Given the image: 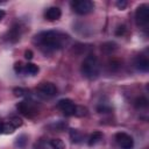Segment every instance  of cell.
<instances>
[{"instance_id": "obj_26", "label": "cell", "mask_w": 149, "mask_h": 149, "mask_svg": "<svg viewBox=\"0 0 149 149\" xmlns=\"http://www.w3.org/2000/svg\"><path fill=\"white\" fill-rule=\"evenodd\" d=\"M3 16H5V12L2 9H0V21L3 19Z\"/></svg>"}, {"instance_id": "obj_13", "label": "cell", "mask_w": 149, "mask_h": 149, "mask_svg": "<svg viewBox=\"0 0 149 149\" xmlns=\"http://www.w3.org/2000/svg\"><path fill=\"white\" fill-rule=\"evenodd\" d=\"M102 139H104V134L99 130H95L92 134H90V136L87 137V144L90 147H93V146L100 143L102 141Z\"/></svg>"}, {"instance_id": "obj_17", "label": "cell", "mask_w": 149, "mask_h": 149, "mask_svg": "<svg viewBox=\"0 0 149 149\" xmlns=\"http://www.w3.org/2000/svg\"><path fill=\"white\" fill-rule=\"evenodd\" d=\"M97 111L99 113H109L112 112V106L108 102H100L97 106Z\"/></svg>"}, {"instance_id": "obj_20", "label": "cell", "mask_w": 149, "mask_h": 149, "mask_svg": "<svg viewBox=\"0 0 149 149\" xmlns=\"http://www.w3.org/2000/svg\"><path fill=\"white\" fill-rule=\"evenodd\" d=\"M8 122H9V123L15 128V129H16V128H19V127H21V126H22V123H23V122H22V120H21L19 116H15V115H14V116H10V118L8 119Z\"/></svg>"}, {"instance_id": "obj_1", "label": "cell", "mask_w": 149, "mask_h": 149, "mask_svg": "<svg viewBox=\"0 0 149 149\" xmlns=\"http://www.w3.org/2000/svg\"><path fill=\"white\" fill-rule=\"evenodd\" d=\"M70 36L59 30H45L36 34L33 38V43L45 55L62 50L70 44Z\"/></svg>"}, {"instance_id": "obj_14", "label": "cell", "mask_w": 149, "mask_h": 149, "mask_svg": "<svg viewBox=\"0 0 149 149\" xmlns=\"http://www.w3.org/2000/svg\"><path fill=\"white\" fill-rule=\"evenodd\" d=\"M70 139L72 140V142L74 143H80L84 141L85 139V134H83L80 130L78 129H71L70 130Z\"/></svg>"}, {"instance_id": "obj_4", "label": "cell", "mask_w": 149, "mask_h": 149, "mask_svg": "<svg viewBox=\"0 0 149 149\" xmlns=\"http://www.w3.org/2000/svg\"><path fill=\"white\" fill-rule=\"evenodd\" d=\"M58 93V90L56 87L55 84L50 83V81H44L41 83L36 88H35V94L36 97H38L40 99L47 100V99H51L54 97H56Z\"/></svg>"}, {"instance_id": "obj_19", "label": "cell", "mask_w": 149, "mask_h": 149, "mask_svg": "<svg viewBox=\"0 0 149 149\" xmlns=\"http://www.w3.org/2000/svg\"><path fill=\"white\" fill-rule=\"evenodd\" d=\"M29 90H26V88H22V87H16L14 88V94L16 97H26V98H30L31 95L29 94Z\"/></svg>"}, {"instance_id": "obj_16", "label": "cell", "mask_w": 149, "mask_h": 149, "mask_svg": "<svg viewBox=\"0 0 149 149\" xmlns=\"http://www.w3.org/2000/svg\"><path fill=\"white\" fill-rule=\"evenodd\" d=\"M48 143L50 149H65V143L61 139H51Z\"/></svg>"}, {"instance_id": "obj_23", "label": "cell", "mask_w": 149, "mask_h": 149, "mask_svg": "<svg viewBox=\"0 0 149 149\" xmlns=\"http://www.w3.org/2000/svg\"><path fill=\"white\" fill-rule=\"evenodd\" d=\"M126 6H127V1H125V0H122V1H118V2H116V7H118L119 9H125Z\"/></svg>"}, {"instance_id": "obj_5", "label": "cell", "mask_w": 149, "mask_h": 149, "mask_svg": "<svg viewBox=\"0 0 149 149\" xmlns=\"http://www.w3.org/2000/svg\"><path fill=\"white\" fill-rule=\"evenodd\" d=\"M71 8L78 15H87L93 12L94 2L91 0H73L71 1Z\"/></svg>"}, {"instance_id": "obj_21", "label": "cell", "mask_w": 149, "mask_h": 149, "mask_svg": "<svg viewBox=\"0 0 149 149\" xmlns=\"http://www.w3.org/2000/svg\"><path fill=\"white\" fill-rule=\"evenodd\" d=\"M50 127H51V129H52L54 132H63V130L68 127V125L64 123L63 121H58V122H56V123H52Z\"/></svg>"}, {"instance_id": "obj_9", "label": "cell", "mask_w": 149, "mask_h": 149, "mask_svg": "<svg viewBox=\"0 0 149 149\" xmlns=\"http://www.w3.org/2000/svg\"><path fill=\"white\" fill-rule=\"evenodd\" d=\"M23 34V26L20 22H15L5 34V40L9 43H16Z\"/></svg>"}, {"instance_id": "obj_15", "label": "cell", "mask_w": 149, "mask_h": 149, "mask_svg": "<svg viewBox=\"0 0 149 149\" xmlns=\"http://www.w3.org/2000/svg\"><path fill=\"white\" fill-rule=\"evenodd\" d=\"M134 106L137 109H147L148 108V99L146 97H139L135 99Z\"/></svg>"}, {"instance_id": "obj_27", "label": "cell", "mask_w": 149, "mask_h": 149, "mask_svg": "<svg viewBox=\"0 0 149 149\" xmlns=\"http://www.w3.org/2000/svg\"><path fill=\"white\" fill-rule=\"evenodd\" d=\"M2 125H3V121H0V134H2Z\"/></svg>"}, {"instance_id": "obj_6", "label": "cell", "mask_w": 149, "mask_h": 149, "mask_svg": "<svg viewBox=\"0 0 149 149\" xmlns=\"http://www.w3.org/2000/svg\"><path fill=\"white\" fill-rule=\"evenodd\" d=\"M135 22L137 27L146 29L149 23V7L147 3L140 5L135 10Z\"/></svg>"}, {"instance_id": "obj_12", "label": "cell", "mask_w": 149, "mask_h": 149, "mask_svg": "<svg viewBox=\"0 0 149 149\" xmlns=\"http://www.w3.org/2000/svg\"><path fill=\"white\" fill-rule=\"evenodd\" d=\"M61 16H62V10L58 7H55V6L47 8L45 12H44V17L48 21H57Z\"/></svg>"}, {"instance_id": "obj_3", "label": "cell", "mask_w": 149, "mask_h": 149, "mask_svg": "<svg viewBox=\"0 0 149 149\" xmlns=\"http://www.w3.org/2000/svg\"><path fill=\"white\" fill-rule=\"evenodd\" d=\"M16 109L19 111L20 114H22L28 119H34L40 114V105L37 104V101L31 99V97L20 101L16 105Z\"/></svg>"}, {"instance_id": "obj_22", "label": "cell", "mask_w": 149, "mask_h": 149, "mask_svg": "<svg viewBox=\"0 0 149 149\" xmlns=\"http://www.w3.org/2000/svg\"><path fill=\"white\" fill-rule=\"evenodd\" d=\"M87 114V109L83 106H78L77 105V109H76V115L74 116H85Z\"/></svg>"}, {"instance_id": "obj_2", "label": "cell", "mask_w": 149, "mask_h": 149, "mask_svg": "<svg viewBox=\"0 0 149 149\" xmlns=\"http://www.w3.org/2000/svg\"><path fill=\"white\" fill-rule=\"evenodd\" d=\"M100 63L97 56L94 55H87L80 66L81 74L87 79H95L100 74Z\"/></svg>"}, {"instance_id": "obj_7", "label": "cell", "mask_w": 149, "mask_h": 149, "mask_svg": "<svg viewBox=\"0 0 149 149\" xmlns=\"http://www.w3.org/2000/svg\"><path fill=\"white\" fill-rule=\"evenodd\" d=\"M14 71L17 74H22V76H35L38 73L40 68L34 63L23 64L22 62H17L14 65Z\"/></svg>"}, {"instance_id": "obj_25", "label": "cell", "mask_w": 149, "mask_h": 149, "mask_svg": "<svg viewBox=\"0 0 149 149\" xmlns=\"http://www.w3.org/2000/svg\"><path fill=\"white\" fill-rule=\"evenodd\" d=\"M126 30V27L125 26H119L118 27V30H116V35H122Z\"/></svg>"}, {"instance_id": "obj_18", "label": "cell", "mask_w": 149, "mask_h": 149, "mask_svg": "<svg viewBox=\"0 0 149 149\" xmlns=\"http://www.w3.org/2000/svg\"><path fill=\"white\" fill-rule=\"evenodd\" d=\"M27 142H28V137H27L24 134H22V135L17 136V139H16V141H15V146H16L17 148L23 149V148L26 147Z\"/></svg>"}, {"instance_id": "obj_11", "label": "cell", "mask_w": 149, "mask_h": 149, "mask_svg": "<svg viewBox=\"0 0 149 149\" xmlns=\"http://www.w3.org/2000/svg\"><path fill=\"white\" fill-rule=\"evenodd\" d=\"M134 66L137 71L148 72L149 70V59L146 54H140L134 58Z\"/></svg>"}, {"instance_id": "obj_8", "label": "cell", "mask_w": 149, "mask_h": 149, "mask_svg": "<svg viewBox=\"0 0 149 149\" xmlns=\"http://www.w3.org/2000/svg\"><path fill=\"white\" fill-rule=\"evenodd\" d=\"M57 108L65 115V116H74L76 115V109H77V105L74 104L73 100L69 99V98H64L58 100L57 102Z\"/></svg>"}, {"instance_id": "obj_10", "label": "cell", "mask_w": 149, "mask_h": 149, "mask_svg": "<svg viewBox=\"0 0 149 149\" xmlns=\"http://www.w3.org/2000/svg\"><path fill=\"white\" fill-rule=\"evenodd\" d=\"M114 139H115L116 144L121 149H133V147H134V140H133V137L129 134L125 133V132L116 133L115 136H114Z\"/></svg>"}, {"instance_id": "obj_24", "label": "cell", "mask_w": 149, "mask_h": 149, "mask_svg": "<svg viewBox=\"0 0 149 149\" xmlns=\"http://www.w3.org/2000/svg\"><path fill=\"white\" fill-rule=\"evenodd\" d=\"M24 58L28 59V61H30L33 58V51L31 50H26L24 51Z\"/></svg>"}]
</instances>
